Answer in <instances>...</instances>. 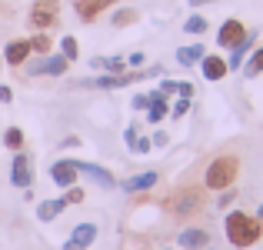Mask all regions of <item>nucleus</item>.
<instances>
[{"instance_id": "nucleus-30", "label": "nucleus", "mask_w": 263, "mask_h": 250, "mask_svg": "<svg viewBox=\"0 0 263 250\" xmlns=\"http://www.w3.org/2000/svg\"><path fill=\"white\" fill-rule=\"evenodd\" d=\"M233 197H237V190H233V187H227V190H220V200H217V204L220 207H230Z\"/></svg>"}, {"instance_id": "nucleus-10", "label": "nucleus", "mask_w": 263, "mask_h": 250, "mask_svg": "<svg viewBox=\"0 0 263 250\" xmlns=\"http://www.w3.org/2000/svg\"><path fill=\"white\" fill-rule=\"evenodd\" d=\"M73 164H77V173H87V177L97 180L103 190H114L117 187V177L107 170V167H97V164H87V160H73Z\"/></svg>"}, {"instance_id": "nucleus-3", "label": "nucleus", "mask_w": 263, "mask_h": 250, "mask_svg": "<svg viewBox=\"0 0 263 250\" xmlns=\"http://www.w3.org/2000/svg\"><path fill=\"white\" fill-rule=\"evenodd\" d=\"M167 207L180 217H190V213H197L200 207H203V187H183V190H177L174 197L167 200Z\"/></svg>"}, {"instance_id": "nucleus-24", "label": "nucleus", "mask_w": 263, "mask_h": 250, "mask_svg": "<svg viewBox=\"0 0 263 250\" xmlns=\"http://www.w3.org/2000/svg\"><path fill=\"white\" fill-rule=\"evenodd\" d=\"M4 144H7L10 150H20V147H24V130H20V127H10V130L4 134Z\"/></svg>"}, {"instance_id": "nucleus-34", "label": "nucleus", "mask_w": 263, "mask_h": 250, "mask_svg": "<svg viewBox=\"0 0 263 250\" xmlns=\"http://www.w3.org/2000/svg\"><path fill=\"white\" fill-rule=\"evenodd\" d=\"M13 100V90L10 87H0V103H10Z\"/></svg>"}, {"instance_id": "nucleus-31", "label": "nucleus", "mask_w": 263, "mask_h": 250, "mask_svg": "<svg viewBox=\"0 0 263 250\" xmlns=\"http://www.w3.org/2000/svg\"><path fill=\"white\" fill-rule=\"evenodd\" d=\"M130 103H134V110H147L150 107V94H137Z\"/></svg>"}, {"instance_id": "nucleus-2", "label": "nucleus", "mask_w": 263, "mask_h": 250, "mask_svg": "<svg viewBox=\"0 0 263 250\" xmlns=\"http://www.w3.org/2000/svg\"><path fill=\"white\" fill-rule=\"evenodd\" d=\"M240 177V157L237 154H220L217 160H210L203 173V187L206 190H227V187H233Z\"/></svg>"}, {"instance_id": "nucleus-33", "label": "nucleus", "mask_w": 263, "mask_h": 250, "mask_svg": "<svg viewBox=\"0 0 263 250\" xmlns=\"http://www.w3.org/2000/svg\"><path fill=\"white\" fill-rule=\"evenodd\" d=\"M177 94H180V97H193V87H190V83H180V80H177Z\"/></svg>"}, {"instance_id": "nucleus-8", "label": "nucleus", "mask_w": 263, "mask_h": 250, "mask_svg": "<svg viewBox=\"0 0 263 250\" xmlns=\"http://www.w3.org/2000/svg\"><path fill=\"white\" fill-rule=\"evenodd\" d=\"M93 240H97V224H77L70 230V237H67L64 250H87Z\"/></svg>"}, {"instance_id": "nucleus-29", "label": "nucleus", "mask_w": 263, "mask_h": 250, "mask_svg": "<svg viewBox=\"0 0 263 250\" xmlns=\"http://www.w3.org/2000/svg\"><path fill=\"white\" fill-rule=\"evenodd\" d=\"M150 147H154V140H150V137H137V140H134V147H130V150H137V154H147Z\"/></svg>"}, {"instance_id": "nucleus-32", "label": "nucleus", "mask_w": 263, "mask_h": 250, "mask_svg": "<svg viewBox=\"0 0 263 250\" xmlns=\"http://www.w3.org/2000/svg\"><path fill=\"white\" fill-rule=\"evenodd\" d=\"M123 140H127V147H134V140H137V123H130V127L123 130Z\"/></svg>"}, {"instance_id": "nucleus-6", "label": "nucleus", "mask_w": 263, "mask_h": 250, "mask_svg": "<svg viewBox=\"0 0 263 250\" xmlns=\"http://www.w3.org/2000/svg\"><path fill=\"white\" fill-rule=\"evenodd\" d=\"M50 180H53L57 187H64V190H67V187H73V184H77V164H73L70 157H64V160H53V164H50Z\"/></svg>"}, {"instance_id": "nucleus-15", "label": "nucleus", "mask_w": 263, "mask_h": 250, "mask_svg": "<svg viewBox=\"0 0 263 250\" xmlns=\"http://www.w3.org/2000/svg\"><path fill=\"white\" fill-rule=\"evenodd\" d=\"M177 240H180V247H183V250H203L206 244H210V234L200 230V227H190V230H180Z\"/></svg>"}, {"instance_id": "nucleus-4", "label": "nucleus", "mask_w": 263, "mask_h": 250, "mask_svg": "<svg viewBox=\"0 0 263 250\" xmlns=\"http://www.w3.org/2000/svg\"><path fill=\"white\" fill-rule=\"evenodd\" d=\"M57 17H60V0H33L30 13H27L33 30H50L57 24Z\"/></svg>"}, {"instance_id": "nucleus-7", "label": "nucleus", "mask_w": 263, "mask_h": 250, "mask_svg": "<svg viewBox=\"0 0 263 250\" xmlns=\"http://www.w3.org/2000/svg\"><path fill=\"white\" fill-rule=\"evenodd\" d=\"M243 37H247V27L240 24L237 17L223 20V27L217 30V44H220V47H227V50H230V47H237V44H240Z\"/></svg>"}, {"instance_id": "nucleus-28", "label": "nucleus", "mask_w": 263, "mask_h": 250, "mask_svg": "<svg viewBox=\"0 0 263 250\" xmlns=\"http://www.w3.org/2000/svg\"><path fill=\"white\" fill-rule=\"evenodd\" d=\"M64 200H67V204H80V200H84V190H80V187H77V184H73V187H67V193H64Z\"/></svg>"}, {"instance_id": "nucleus-12", "label": "nucleus", "mask_w": 263, "mask_h": 250, "mask_svg": "<svg viewBox=\"0 0 263 250\" xmlns=\"http://www.w3.org/2000/svg\"><path fill=\"white\" fill-rule=\"evenodd\" d=\"M200 70H203V77L206 80H223L227 74H230V67H227V60L223 57H217V53H203V60H200Z\"/></svg>"}, {"instance_id": "nucleus-14", "label": "nucleus", "mask_w": 263, "mask_h": 250, "mask_svg": "<svg viewBox=\"0 0 263 250\" xmlns=\"http://www.w3.org/2000/svg\"><path fill=\"white\" fill-rule=\"evenodd\" d=\"M30 40H10V44L4 47V60L10 67H20V64H27V57H30Z\"/></svg>"}, {"instance_id": "nucleus-11", "label": "nucleus", "mask_w": 263, "mask_h": 250, "mask_svg": "<svg viewBox=\"0 0 263 250\" xmlns=\"http://www.w3.org/2000/svg\"><path fill=\"white\" fill-rule=\"evenodd\" d=\"M253 44H257V30H247V37L240 40L237 47H230V57H227V67H230V70H240V67H243V60H247V53L253 50Z\"/></svg>"}, {"instance_id": "nucleus-17", "label": "nucleus", "mask_w": 263, "mask_h": 250, "mask_svg": "<svg viewBox=\"0 0 263 250\" xmlns=\"http://www.w3.org/2000/svg\"><path fill=\"white\" fill-rule=\"evenodd\" d=\"M167 114H170L167 110V94H163V90H154V94H150V107H147V120L160 123Z\"/></svg>"}, {"instance_id": "nucleus-19", "label": "nucleus", "mask_w": 263, "mask_h": 250, "mask_svg": "<svg viewBox=\"0 0 263 250\" xmlns=\"http://www.w3.org/2000/svg\"><path fill=\"white\" fill-rule=\"evenodd\" d=\"M64 207H67L64 197H60V200H44V204L37 207V217L44 220V224H47V220H57L60 213H64Z\"/></svg>"}, {"instance_id": "nucleus-35", "label": "nucleus", "mask_w": 263, "mask_h": 250, "mask_svg": "<svg viewBox=\"0 0 263 250\" xmlns=\"http://www.w3.org/2000/svg\"><path fill=\"white\" fill-rule=\"evenodd\" d=\"M154 144H157V147H167V134H163V130H157V134H154Z\"/></svg>"}, {"instance_id": "nucleus-27", "label": "nucleus", "mask_w": 263, "mask_h": 250, "mask_svg": "<svg viewBox=\"0 0 263 250\" xmlns=\"http://www.w3.org/2000/svg\"><path fill=\"white\" fill-rule=\"evenodd\" d=\"M134 20H137V10H117L114 13V27H127Z\"/></svg>"}, {"instance_id": "nucleus-13", "label": "nucleus", "mask_w": 263, "mask_h": 250, "mask_svg": "<svg viewBox=\"0 0 263 250\" xmlns=\"http://www.w3.org/2000/svg\"><path fill=\"white\" fill-rule=\"evenodd\" d=\"M114 4H117V0H73V10H77L80 20L90 24V20H97L107 7H114Z\"/></svg>"}, {"instance_id": "nucleus-22", "label": "nucleus", "mask_w": 263, "mask_h": 250, "mask_svg": "<svg viewBox=\"0 0 263 250\" xmlns=\"http://www.w3.org/2000/svg\"><path fill=\"white\" fill-rule=\"evenodd\" d=\"M30 50L40 53V57H44V53H50V33H47V30H37L30 37Z\"/></svg>"}, {"instance_id": "nucleus-36", "label": "nucleus", "mask_w": 263, "mask_h": 250, "mask_svg": "<svg viewBox=\"0 0 263 250\" xmlns=\"http://www.w3.org/2000/svg\"><path fill=\"white\" fill-rule=\"evenodd\" d=\"M143 64V53H130V67H140Z\"/></svg>"}, {"instance_id": "nucleus-38", "label": "nucleus", "mask_w": 263, "mask_h": 250, "mask_svg": "<svg viewBox=\"0 0 263 250\" xmlns=\"http://www.w3.org/2000/svg\"><path fill=\"white\" fill-rule=\"evenodd\" d=\"M257 213H260V220H263V204H260V210H257Z\"/></svg>"}, {"instance_id": "nucleus-20", "label": "nucleus", "mask_w": 263, "mask_h": 250, "mask_svg": "<svg viewBox=\"0 0 263 250\" xmlns=\"http://www.w3.org/2000/svg\"><path fill=\"white\" fill-rule=\"evenodd\" d=\"M90 64H93V70H110V74H123L127 70V60L123 57H93Z\"/></svg>"}, {"instance_id": "nucleus-18", "label": "nucleus", "mask_w": 263, "mask_h": 250, "mask_svg": "<svg viewBox=\"0 0 263 250\" xmlns=\"http://www.w3.org/2000/svg\"><path fill=\"white\" fill-rule=\"evenodd\" d=\"M203 53H206L203 44H190V47H180L177 50V60H180V67H193L203 60Z\"/></svg>"}, {"instance_id": "nucleus-5", "label": "nucleus", "mask_w": 263, "mask_h": 250, "mask_svg": "<svg viewBox=\"0 0 263 250\" xmlns=\"http://www.w3.org/2000/svg\"><path fill=\"white\" fill-rule=\"evenodd\" d=\"M10 184L13 187H24V190L33 184V164H30V157L20 154V150L13 154V160H10Z\"/></svg>"}, {"instance_id": "nucleus-23", "label": "nucleus", "mask_w": 263, "mask_h": 250, "mask_svg": "<svg viewBox=\"0 0 263 250\" xmlns=\"http://www.w3.org/2000/svg\"><path fill=\"white\" fill-rule=\"evenodd\" d=\"M206 27H210V24H206V17H200V13H193V17H186V20H183V30H186V33H193V37L206 33Z\"/></svg>"}, {"instance_id": "nucleus-1", "label": "nucleus", "mask_w": 263, "mask_h": 250, "mask_svg": "<svg viewBox=\"0 0 263 250\" xmlns=\"http://www.w3.org/2000/svg\"><path fill=\"white\" fill-rule=\"evenodd\" d=\"M223 230H227V240H230L233 247H253L263 237V220L253 217V213L233 210V213H227Z\"/></svg>"}, {"instance_id": "nucleus-21", "label": "nucleus", "mask_w": 263, "mask_h": 250, "mask_svg": "<svg viewBox=\"0 0 263 250\" xmlns=\"http://www.w3.org/2000/svg\"><path fill=\"white\" fill-rule=\"evenodd\" d=\"M240 70H243L247 77H260V74H263V47H257V50L250 53V60H243Z\"/></svg>"}, {"instance_id": "nucleus-26", "label": "nucleus", "mask_w": 263, "mask_h": 250, "mask_svg": "<svg viewBox=\"0 0 263 250\" xmlns=\"http://www.w3.org/2000/svg\"><path fill=\"white\" fill-rule=\"evenodd\" d=\"M190 107H193V103H190V97H180L174 107H170V117H177V120H180V117H186V114H190Z\"/></svg>"}, {"instance_id": "nucleus-25", "label": "nucleus", "mask_w": 263, "mask_h": 250, "mask_svg": "<svg viewBox=\"0 0 263 250\" xmlns=\"http://www.w3.org/2000/svg\"><path fill=\"white\" fill-rule=\"evenodd\" d=\"M60 53H64L67 60H77V53H80L77 37H64V40H60Z\"/></svg>"}, {"instance_id": "nucleus-37", "label": "nucleus", "mask_w": 263, "mask_h": 250, "mask_svg": "<svg viewBox=\"0 0 263 250\" xmlns=\"http://www.w3.org/2000/svg\"><path fill=\"white\" fill-rule=\"evenodd\" d=\"M190 7H200V4H213V0H186Z\"/></svg>"}, {"instance_id": "nucleus-9", "label": "nucleus", "mask_w": 263, "mask_h": 250, "mask_svg": "<svg viewBox=\"0 0 263 250\" xmlns=\"http://www.w3.org/2000/svg\"><path fill=\"white\" fill-rule=\"evenodd\" d=\"M30 74H50V77H64V74H67V57H64V53H44V60L30 64Z\"/></svg>"}, {"instance_id": "nucleus-16", "label": "nucleus", "mask_w": 263, "mask_h": 250, "mask_svg": "<svg viewBox=\"0 0 263 250\" xmlns=\"http://www.w3.org/2000/svg\"><path fill=\"white\" fill-rule=\"evenodd\" d=\"M157 170H143V173H137V177H127L123 180V190L127 193H143V190H150V187H157Z\"/></svg>"}]
</instances>
